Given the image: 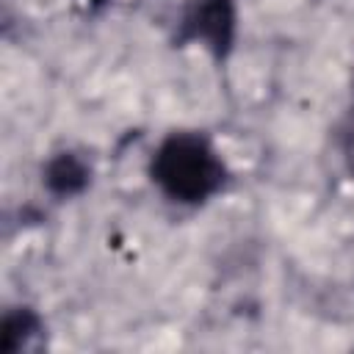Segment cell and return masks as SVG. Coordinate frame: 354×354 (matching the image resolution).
<instances>
[{
	"label": "cell",
	"instance_id": "5b68a950",
	"mask_svg": "<svg viewBox=\"0 0 354 354\" xmlns=\"http://www.w3.org/2000/svg\"><path fill=\"white\" fill-rule=\"evenodd\" d=\"M80 3H83V8H86V11H105L113 0H80Z\"/></svg>",
	"mask_w": 354,
	"mask_h": 354
},
{
	"label": "cell",
	"instance_id": "6da1fadb",
	"mask_svg": "<svg viewBox=\"0 0 354 354\" xmlns=\"http://www.w3.org/2000/svg\"><path fill=\"white\" fill-rule=\"evenodd\" d=\"M147 180L169 205L199 210L227 194L232 169L210 133L171 127L147 155Z\"/></svg>",
	"mask_w": 354,
	"mask_h": 354
},
{
	"label": "cell",
	"instance_id": "3957f363",
	"mask_svg": "<svg viewBox=\"0 0 354 354\" xmlns=\"http://www.w3.org/2000/svg\"><path fill=\"white\" fill-rule=\"evenodd\" d=\"M39 183L44 194L53 196L55 202H72V199H80L91 188L94 166L83 152L64 147L44 158L39 169Z\"/></svg>",
	"mask_w": 354,
	"mask_h": 354
},
{
	"label": "cell",
	"instance_id": "7a4b0ae2",
	"mask_svg": "<svg viewBox=\"0 0 354 354\" xmlns=\"http://www.w3.org/2000/svg\"><path fill=\"white\" fill-rule=\"evenodd\" d=\"M238 33V0H180L171 19V47L202 50L216 64H227L232 58Z\"/></svg>",
	"mask_w": 354,
	"mask_h": 354
},
{
	"label": "cell",
	"instance_id": "277c9868",
	"mask_svg": "<svg viewBox=\"0 0 354 354\" xmlns=\"http://www.w3.org/2000/svg\"><path fill=\"white\" fill-rule=\"evenodd\" d=\"M44 335V318L36 307L14 304L3 310L0 318V351L3 354H22Z\"/></svg>",
	"mask_w": 354,
	"mask_h": 354
}]
</instances>
